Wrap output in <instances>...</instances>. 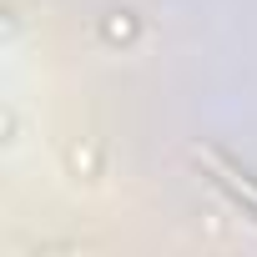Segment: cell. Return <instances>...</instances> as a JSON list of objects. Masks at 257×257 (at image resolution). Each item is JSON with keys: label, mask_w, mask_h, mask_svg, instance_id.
<instances>
[{"label": "cell", "mask_w": 257, "mask_h": 257, "mask_svg": "<svg viewBox=\"0 0 257 257\" xmlns=\"http://www.w3.org/2000/svg\"><path fill=\"white\" fill-rule=\"evenodd\" d=\"M207 162H212V167H217V172H222V182H227V187H232V197H237V202H247V207H252V212H257V187H252V182H247V172H237V167H232V162H222V157H217V152H207Z\"/></svg>", "instance_id": "1"}]
</instances>
